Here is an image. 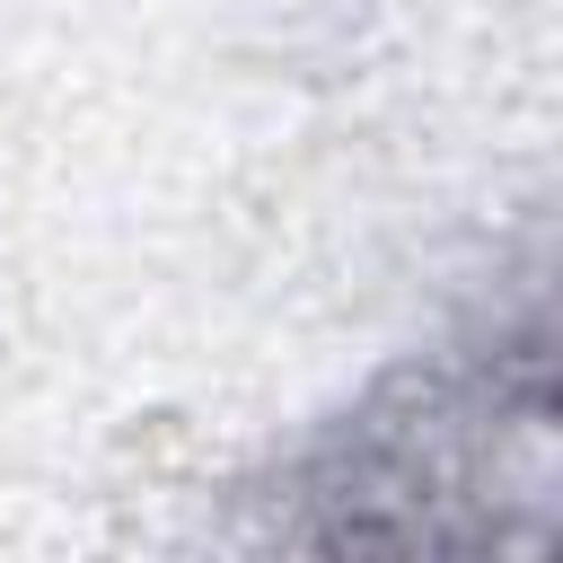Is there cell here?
I'll list each match as a JSON object with an SVG mask.
<instances>
[{
	"label": "cell",
	"instance_id": "1",
	"mask_svg": "<svg viewBox=\"0 0 563 563\" xmlns=\"http://www.w3.org/2000/svg\"><path fill=\"white\" fill-rule=\"evenodd\" d=\"M554 334L545 290L493 308L475 334L405 361L352 413L282 457L255 493L273 545L317 554H493L545 545Z\"/></svg>",
	"mask_w": 563,
	"mask_h": 563
}]
</instances>
